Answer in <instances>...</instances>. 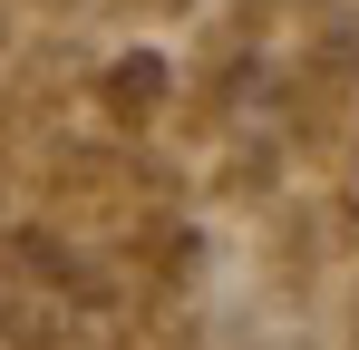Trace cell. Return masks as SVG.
<instances>
[{
	"label": "cell",
	"instance_id": "cell-1",
	"mask_svg": "<svg viewBox=\"0 0 359 350\" xmlns=\"http://www.w3.org/2000/svg\"><path fill=\"white\" fill-rule=\"evenodd\" d=\"M97 292L49 233H10L0 243V350H59L88 331Z\"/></svg>",
	"mask_w": 359,
	"mask_h": 350
}]
</instances>
